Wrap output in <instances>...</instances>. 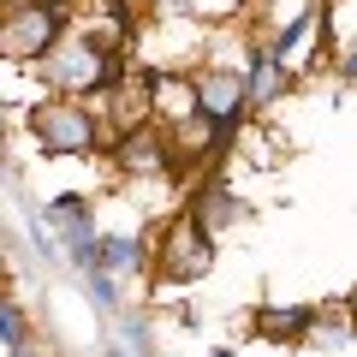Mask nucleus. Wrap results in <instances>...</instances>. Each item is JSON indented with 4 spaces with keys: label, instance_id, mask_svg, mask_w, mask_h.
<instances>
[{
    "label": "nucleus",
    "instance_id": "7ed1b4c3",
    "mask_svg": "<svg viewBox=\"0 0 357 357\" xmlns=\"http://www.w3.org/2000/svg\"><path fill=\"white\" fill-rule=\"evenodd\" d=\"M215 244H220V232H208L191 208H178L161 227V238H155V280L161 286H197L215 268Z\"/></svg>",
    "mask_w": 357,
    "mask_h": 357
},
{
    "label": "nucleus",
    "instance_id": "39448f33",
    "mask_svg": "<svg viewBox=\"0 0 357 357\" xmlns=\"http://www.w3.org/2000/svg\"><path fill=\"white\" fill-rule=\"evenodd\" d=\"M191 84H197L203 119H215L220 131H238L244 119H250V84H244L238 66H197Z\"/></svg>",
    "mask_w": 357,
    "mask_h": 357
},
{
    "label": "nucleus",
    "instance_id": "dca6fc26",
    "mask_svg": "<svg viewBox=\"0 0 357 357\" xmlns=\"http://www.w3.org/2000/svg\"><path fill=\"white\" fill-rule=\"evenodd\" d=\"M102 357H131V351H126V345H107V351H102Z\"/></svg>",
    "mask_w": 357,
    "mask_h": 357
},
{
    "label": "nucleus",
    "instance_id": "4468645a",
    "mask_svg": "<svg viewBox=\"0 0 357 357\" xmlns=\"http://www.w3.org/2000/svg\"><path fill=\"white\" fill-rule=\"evenodd\" d=\"M119 333H126L131 351H143V357L155 351V345H149V321H143V316H119Z\"/></svg>",
    "mask_w": 357,
    "mask_h": 357
},
{
    "label": "nucleus",
    "instance_id": "f8f14e48",
    "mask_svg": "<svg viewBox=\"0 0 357 357\" xmlns=\"http://www.w3.org/2000/svg\"><path fill=\"white\" fill-rule=\"evenodd\" d=\"M84 286H89V298H96V310H102V316H119V274H107V268H89Z\"/></svg>",
    "mask_w": 357,
    "mask_h": 357
},
{
    "label": "nucleus",
    "instance_id": "20e7f679",
    "mask_svg": "<svg viewBox=\"0 0 357 357\" xmlns=\"http://www.w3.org/2000/svg\"><path fill=\"white\" fill-rule=\"evenodd\" d=\"M66 30H72V6H60V0H18L0 18V54L13 66H42Z\"/></svg>",
    "mask_w": 357,
    "mask_h": 357
},
{
    "label": "nucleus",
    "instance_id": "f03ea898",
    "mask_svg": "<svg viewBox=\"0 0 357 357\" xmlns=\"http://www.w3.org/2000/svg\"><path fill=\"white\" fill-rule=\"evenodd\" d=\"M96 96H48L30 114V137L54 161H77V155L102 149V107H89Z\"/></svg>",
    "mask_w": 357,
    "mask_h": 357
},
{
    "label": "nucleus",
    "instance_id": "423d86ee",
    "mask_svg": "<svg viewBox=\"0 0 357 357\" xmlns=\"http://www.w3.org/2000/svg\"><path fill=\"white\" fill-rule=\"evenodd\" d=\"M42 220L60 232L72 268H84V274H89V268H102V232H96V220H89V203H84V197H54V203L42 208Z\"/></svg>",
    "mask_w": 357,
    "mask_h": 357
},
{
    "label": "nucleus",
    "instance_id": "9b49d317",
    "mask_svg": "<svg viewBox=\"0 0 357 357\" xmlns=\"http://www.w3.org/2000/svg\"><path fill=\"white\" fill-rule=\"evenodd\" d=\"M310 328H316V310L310 304H286V310L268 304V310H256V333L274 340V345H304Z\"/></svg>",
    "mask_w": 357,
    "mask_h": 357
},
{
    "label": "nucleus",
    "instance_id": "2eb2a0df",
    "mask_svg": "<svg viewBox=\"0 0 357 357\" xmlns=\"http://www.w3.org/2000/svg\"><path fill=\"white\" fill-rule=\"evenodd\" d=\"M345 77H357V48H351V54H345Z\"/></svg>",
    "mask_w": 357,
    "mask_h": 357
},
{
    "label": "nucleus",
    "instance_id": "f3484780",
    "mask_svg": "<svg viewBox=\"0 0 357 357\" xmlns=\"http://www.w3.org/2000/svg\"><path fill=\"white\" fill-rule=\"evenodd\" d=\"M208 357H238V351H232V345H215V351H208Z\"/></svg>",
    "mask_w": 357,
    "mask_h": 357
},
{
    "label": "nucleus",
    "instance_id": "9d476101",
    "mask_svg": "<svg viewBox=\"0 0 357 357\" xmlns=\"http://www.w3.org/2000/svg\"><path fill=\"white\" fill-rule=\"evenodd\" d=\"M102 268L119 274V280H131L143 268H155V244L137 238V232H102Z\"/></svg>",
    "mask_w": 357,
    "mask_h": 357
},
{
    "label": "nucleus",
    "instance_id": "0eeeda50",
    "mask_svg": "<svg viewBox=\"0 0 357 357\" xmlns=\"http://www.w3.org/2000/svg\"><path fill=\"white\" fill-rule=\"evenodd\" d=\"M114 167L119 173H131V178H161V173H173V131L155 119V126H137V131H119L114 143Z\"/></svg>",
    "mask_w": 357,
    "mask_h": 357
},
{
    "label": "nucleus",
    "instance_id": "ddd939ff",
    "mask_svg": "<svg viewBox=\"0 0 357 357\" xmlns=\"http://www.w3.org/2000/svg\"><path fill=\"white\" fill-rule=\"evenodd\" d=\"M0 328H6V345L30 340V328H24V304H18V298H6V304H0Z\"/></svg>",
    "mask_w": 357,
    "mask_h": 357
},
{
    "label": "nucleus",
    "instance_id": "f257e3e1",
    "mask_svg": "<svg viewBox=\"0 0 357 357\" xmlns=\"http://www.w3.org/2000/svg\"><path fill=\"white\" fill-rule=\"evenodd\" d=\"M119 66H126L119 48H107V42H96L89 30L72 24L60 42H54V54L36 66V77L54 89V96H102V89L119 77Z\"/></svg>",
    "mask_w": 357,
    "mask_h": 357
},
{
    "label": "nucleus",
    "instance_id": "6e6552de",
    "mask_svg": "<svg viewBox=\"0 0 357 357\" xmlns=\"http://www.w3.org/2000/svg\"><path fill=\"white\" fill-rule=\"evenodd\" d=\"M185 208H191L208 232H227V227H238V220L250 215V203H244V197L232 191L220 173H203V178H197V185H191V203H185Z\"/></svg>",
    "mask_w": 357,
    "mask_h": 357
},
{
    "label": "nucleus",
    "instance_id": "1a4fd4ad",
    "mask_svg": "<svg viewBox=\"0 0 357 357\" xmlns=\"http://www.w3.org/2000/svg\"><path fill=\"white\" fill-rule=\"evenodd\" d=\"M244 84H250V114H262L292 89V60H280L274 48H256L250 66H244Z\"/></svg>",
    "mask_w": 357,
    "mask_h": 357
}]
</instances>
